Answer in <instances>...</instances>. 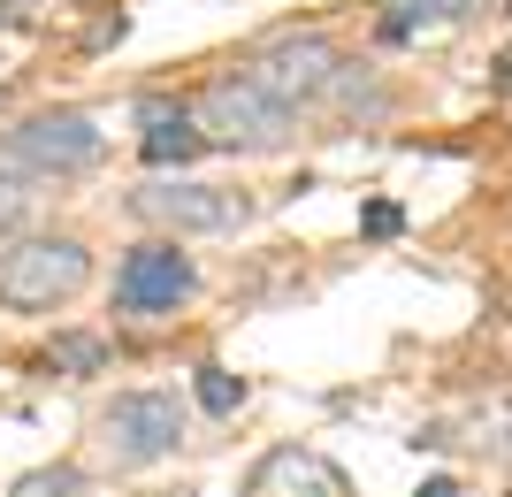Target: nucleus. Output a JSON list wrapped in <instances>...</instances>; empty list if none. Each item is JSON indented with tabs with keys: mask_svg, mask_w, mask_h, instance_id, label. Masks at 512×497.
Returning a JSON list of instances; mask_svg holds the SVG:
<instances>
[{
	"mask_svg": "<svg viewBox=\"0 0 512 497\" xmlns=\"http://www.w3.org/2000/svg\"><path fill=\"white\" fill-rule=\"evenodd\" d=\"M245 497H352V490H344V475L321 452L283 444V452H268L253 475H245Z\"/></svg>",
	"mask_w": 512,
	"mask_h": 497,
	"instance_id": "8",
	"label": "nucleus"
},
{
	"mask_svg": "<svg viewBox=\"0 0 512 497\" xmlns=\"http://www.w3.org/2000/svg\"><path fill=\"white\" fill-rule=\"evenodd\" d=\"M482 8H490V0H383V23H375V31L398 46V39H413V31H428V23H467V16H482Z\"/></svg>",
	"mask_w": 512,
	"mask_h": 497,
	"instance_id": "10",
	"label": "nucleus"
},
{
	"mask_svg": "<svg viewBox=\"0 0 512 497\" xmlns=\"http://www.w3.org/2000/svg\"><path fill=\"white\" fill-rule=\"evenodd\" d=\"M421 497H459V482H444V475H436V482H421Z\"/></svg>",
	"mask_w": 512,
	"mask_h": 497,
	"instance_id": "16",
	"label": "nucleus"
},
{
	"mask_svg": "<svg viewBox=\"0 0 512 497\" xmlns=\"http://www.w3.org/2000/svg\"><path fill=\"white\" fill-rule=\"evenodd\" d=\"M8 153H16L31 176H77L100 161V123L92 115H31V123L8 138Z\"/></svg>",
	"mask_w": 512,
	"mask_h": 497,
	"instance_id": "5",
	"label": "nucleus"
},
{
	"mask_svg": "<svg viewBox=\"0 0 512 497\" xmlns=\"http://www.w3.org/2000/svg\"><path fill=\"white\" fill-rule=\"evenodd\" d=\"M199 406H207V413H222V421H230V413L245 406V383H237L230 368H199Z\"/></svg>",
	"mask_w": 512,
	"mask_h": 497,
	"instance_id": "12",
	"label": "nucleus"
},
{
	"mask_svg": "<svg viewBox=\"0 0 512 497\" xmlns=\"http://www.w3.org/2000/svg\"><path fill=\"white\" fill-rule=\"evenodd\" d=\"M245 77H253L268 100H283V108L299 115L306 100H321V92L337 85V46L321 39V31H291V39L260 46L253 62H245Z\"/></svg>",
	"mask_w": 512,
	"mask_h": 497,
	"instance_id": "3",
	"label": "nucleus"
},
{
	"mask_svg": "<svg viewBox=\"0 0 512 497\" xmlns=\"http://www.w3.org/2000/svg\"><path fill=\"white\" fill-rule=\"evenodd\" d=\"M54 368H62V375H100L107 345H100V337H54Z\"/></svg>",
	"mask_w": 512,
	"mask_h": 497,
	"instance_id": "11",
	"label": "nucleus"
},
{
	"mask_svg": "<svg viewBox=\"0 0 512 497\" xmlns=\"http://www.w3.org/2000/svg\"><path fill=\"white\" fill-rule=\"evenodd\" d=\"M130 215L184 238V230H237V222H245V199L214 192V184H146V192H130Z\"/></svg>",
	"mask_w": 512,
	"mask_h": 497,
	"instance_id": "7",
	"label": "nucleus"
},
{
	"mask_svg": "<svg viewBox=\"0 0 512 497\" xmlns=\"http://www.w3.org/2000/svg\"><path fill=\"white\" fill-rule=\"evenodd\" d=\"M497 85L512 92V46H505V54H497Z\"/></svg>",
	"mask_w": 512,
	"mask_h": 497,
	"instance_id": "17",
	"label": "nucleus"
},
{
	"mask_svg": "<svg viewBox=\"0 0 512 497\" xmlns=\"http://www.w3.org/2000/svg\"><path fill=\"white\" fill-rule=\"evenodd\" d=\"M207 146V130L192 123V108H146V138H138V153H146L153 169H169V161H192V153Z\"/></svg>",
	"mask_w": 512,
	"mask_h": 497,
	"instance_id": "9",
	"label": "nucleus"
},
{
	"mask_svg": "<svg viewBox=\"0 0 512 497\" xmlns=\"http://www.w3.org/2000/svg\"><path fill=\"white\" fill-rule=\"evenodd\" d=\"M184 299H192V260L169 238L130 245V260L115 268V306L123 314H161V306H184Z\"/></svg>",
	"mask_w": 512,
	"mask_h": 497,
	"instance_id": "6",
	"label": "nucleus"
},
{
	"mask_svg": "<svg viewBox=\"0 0 512 497\" xmlns=\"http://www.w3.org/2000/svg\"><path fill=\"white\" fill-rule=\"evenodd\" d=\"M360 222H367V238H390V230H398V207H390V199H375Z\"/></svg>",
	"mask_w": 512,
	"mask_h": 497,
	"instance_id": "15",
	"label": "nucleus"
},
{
	"mask_svg": "<svg viewBox=\"0 0 512 497\" xmlns=\"http://www.w3.org/2000/svg\"><path fill=\"white\" fill-rule=\"evenodd\" d=\"M107 452L130 459V467H146V459H169L184 444V406H176L169 390H123L115 406H107Z\"/></svg>",
	"mask_w": 512,
	"mask_h": 497,
	"instance_id": "4",
	"label": "nucleus"
},
{
	"mask_svg": "<svg viewBox=\"0 0 512 497\" xmlns=\"http://www.w3.org/2000/svg\"><path fill=\"white\" fill-rule=\"evenodd\" d=\"M23 184H31V169H23L16 153L0 146V222H16V215H23V199H31Z\"/></svg>",
	"mask_w": 512,
	"mask_h": 497,
	"instance_id": "14",
	"label": "nucleus"
},
{
	"mask_svg": "<svg viewBox=\"0 0 512 497\" xmlns=\"http://www.w3.org/2000/svg\"><path fill=\"white\" fill-rule=\"evenodd\" d=\"M192 123L207 130V146H230V153H268L283 146L291 130H299V115L283 108V100H268V92L237 69V77H214L207 92L192 100Z\"/></svg>",
	"mask_w": 512,
	"mask_h": 497,
	"instance_id": "1",
	"label": "nucleus"
},
{
	"mask_svg": "<svg viewBox=\"0 0 512 497\" xmlns=\"http://www.w3.org/2000/svg\"><path fill=\"white\" fill-rule=\"evenodd\" d=\"M8 497H77V467H31Z\"/></svg>",
	"mask_w": 512,
	"mask_h": 497,
	"instance_id": "13",
	"label": "nucleus"
},
{
	"mask_svg": "<svg viewBox=\"0 0 512 497\" xmlns=\"http://www.w3.org/2000/svg\"><path fill=\"white\" fill-rule=\"evenodd\" d=\"M92 283V253L77 238H23L0 253V306L16 314H46V306L77 299Z\"/></svg>",
	"mask_w": 512,
	"mask_h": 497,
	"instance_id": "2",
	"label": "nucleus"
}]
</instances>
